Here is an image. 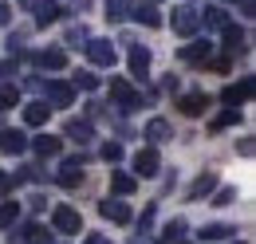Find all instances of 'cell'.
<instances>
[{
	"instance_id": "cell-1",
	"label": "cell",
	"mask_w": 256,
	"mask_h": 244,
	"mask_svg": "<svg viewBox=\"0 0 256 244\" xmlns=\"http://www.w3.org/2000/svg\"><path fill=\"white\" fill-rule=\"evenodd\" d=\"M87 56H91V63H98V67H110V63H114V48H110L106 40H91V44H87Z\"/></svg>"
},
{
	"instance_id": "cell-2",
	"label": "cell",
	"mask_w": 256,
	"mask_h": 244,
	"mask_svg": "<svg viewBox=\"0 0 256 244\" xmlns=\"http://www.w3.org/2000/svg\"><path fill=\"white\" fill-rule=\"evenodd\" d=\"M134 170H138V178H154V174H158V154L154 150H138Z\"/></svg>"
},
{
	"instance_id": "cell-3",
	"label": "cell",
	"mask_w": 256,
	"mask_h": 244,
	"mask_svg": "<svg viewBox=\"0 0 256 244\" xmlns=\"http://www.w3.org/2000/svg\"><path fill=\"white\" fill-rule=\"evenodd\" d=\"M52 220H56V228H60V232H79V224H83L75 209H56V216H52Z\"/></svg>"
},
{
	"instance_id": "cell-4",
	"label": "cell",
	"mask_w": 256,
	"mask_h": 244,
	"mask_svg": "<svg viewBox=\"0 0 256 244\" xmlns=\"http://www.w3.org/2000/svg\"><path fill=\"white\" fill-rule=\"evenodd\" d=\"M248 94H252V79H244V83H236V87H224L221 98L228 102V106H240V102H244Z\"/></svg>"
},
{
	"instance_id": "cell-5",
	"label": "cell",
	"mask_w": 256,
	"mask_h": 244,
	"mask_svg": "<svg viewBox=\"0 0 256 244\" xmlns=\"http://www.w3.org/2000/svg\"><path fill=\"white\" fill-rule=\"evenodd\" d=\"M98 213L106 216V220H118V224H126V220H130V209L122 205V201H102Z\"/></svg>"
},
{
	"instance_id": "cell-6",
	"label": "cell",
	"mask_w": 256,
	"mask_h": 244,
	"mask_svg": "<svg viewBox=\"0 0 256 244\" xmlns=\"http://www.w3.org/2000/svg\"><path fill=\"white\" fill-rule=\"evenodd\" d=\"M24 146H28V138H24L20 130H4V134H0V150L4 154H20Z\"/></svg>"
},
{
	"instance_id": "cell-7",
	"label": "cell",
	"mask_w": 256,
	"mask_h": 244,
	"mask_svg": "<svg viewBox=\"0 0 256 244\" xmlns=\"http://www.w3.org/2000/svg\"><path fill=\"white\" fill-rule=\"evenodd\" d=\"M174 28L182 32V36L197 32V12H193V8H178V16H174Z\"/></svg>"
},
{
	"instance_id": "cell-8",
	"label": "cell",
	"mask_w": 256,
	"mask_h": 244,
	"mask_svg": "<svg viewBox=\"0 0 256 244\" xmlns=\"http://www.w3.org/2000/svg\"><path fill=\"white\" fill-rule=\"evenodd\" d=\"M110 94H114V98H118V102H122V106H134V102H138V94L130 91V83H122V79H110Z\"/></svg>"
},
{
	"instance_id": "cell-9",
	"label": "cell",
	"mask_w": 256,
	"mask_h": 244,
	"mask_svg": "<svg viewBox=\"0 0 256 244\" xmlns=\"http://www.w3.org/2000/svg\"><path fill=\"white\" fill-rule=\"evenodd\" d=\"M178 106H182V114H190V118H197V114H201V110L209 106V98H205V94H186V98H182Z\"/></svg>"
},
{
	"instance_id": "cell-10",
	"label": "cell",
	"mask_w": 256,
	"mask_h": 244,
	"mask_svg": "<svg viewBox=\"0 0 256 244\" xmlns=\"http://www.w3.org/2000/svg\"><path fill=\"white\" fill-rule=\"evenodd\" d=\"M146 67H150V52L134 44V48H130V71H134V75H146Z\"/></svg>"
},
{
	"instance_id": "cell-11",
	"label": "cell",
	"mask_w": 256,
	"mask_h": 244,
	"mask_svg": "<svg viewBox=\"0 0 256 244\" xmlns=\"http://www.w3.org/2000/svg\"><path fill=\"white\" fill-rule=\"evenodd\" d=\"M24 122H28V126H44V122H48V106H44V102H28V106H24Z\"/></svg>"
},
{
	"instance_id": "cell-12",
	"label": "cell",
	"mask_w": 256,
	"mask_h": 244,
	"mask_svg": "<svg viewBox=\"0 0 256 244\" xmlns=\"http://www.w3.org/2000/svg\"><path fill=\"white\" fill-rule=\"evenodd\" d=\"M79 178H83V162H79V158L64 162V174H60V182H64V185H75Z\"/></svg>"
},
{
	"instance_id": "cell-13",
	"label": "cell",
	"mask_w": 256,
	"mask_h": 244,
	"mask_svg": "<svg viewBox=\"0 0 256 244\" xmlns=\"http://www.w3.org/2000/svg\"><path fill=\"white\" fill-rule=\"evenodd\" d=\"M134 16H138L146 28H158V24H162V16H158V8H154V4H142V8H134Z\"/></svg>"
},
{
	"instance_id": "cell-14",
	"label": "cell",
	"mask_w": 256,
	"mask_h": 244,
	"mask_svg": "<svg viewBox=\"0 0 256 244\" xmlns=\"http://www.w3.org/2000/svg\"><path fill=\"white\" fill-rule=\"evenodd\" d=\"M52 20H60V4H56V0H44V4H40L36 24H52Z\"/></svg>"
},
{
	"instance_id": "cell-15",
	"label": "cell",
	"mask_w": 256,
	"mask_h": 244,
	"mask_svg": "<svg viewBox=\"0 0 256 244\" xmlns=\"http://www.w3.org/2000/svg\"><path fill=\"white\" fill-rule=\"evenodd\" d=\"M36 60H40V67H52V71H60V67L67 63V56H64V52H40Z\"/></svg>"
},
{
	"instance_id": "cell-16",
	"label": "cell",
	"mask_w": 256,
	"mask_h": 244,
	"mask_svg": "<svg viewBox=\"0 0 256 244\" xmlns=\"http://www.w3.org/2000/svg\"><path fill=\"white\" fill-rule=\"evenodd\" d=\"M213 185H217V178H213V174H205V178H197V182H193V189H190V201H197V197H205V193H209Z\"/></svg>"
},
{
	"instance_id": "cell-17",
	"label": "cell",
	"mask_w": 256,
	"mask_h": 244,
	"mask_svg": "<svg viewBox=\"0 0 256 244\" xmlns=\"http://www.w3.org/2000/svg\"><path fill=\"white\" fill-rule=\"evenodd\" d=\"M48 98L60 102V106H67V102H71V87H64V83H48Z\"/></svg>"
},
{
	"instance_id": "cell-18",
	"label": "cell",
	"mask_w": 256,
	"mask_h": 244,
	"mask_svg": "<svg viewBox=\"0 0 256 244\" xmlns=\"http://www.w3.org/2000/svg\"><path fill=\"white\" fill-rule=\"evenodd\" d=\"M130 8H134V0H106V16L110 20H122Z\"/></svg>"
},
{
	"instance_id": "cell-19",
	"label": "cell",
	"mask_w": 256,
	"mask_h": 244,
	"mask_svg": "<svg viewBox=\"0 0 256 244\" xmlns=\"http://www.w3.org/2000/svg\"><path fill=\"white\" fill-rule=\"evenodd\" d=\"M224 48H228V52H240V48H244V32L224 24Z\"/></svg>"
},
{
	"instance_id": "cell-20",
	"label": "cell",
	"mask_w": 256,
	"mask_h": 244,
	"mask_svg": "<svg viewBox=\"0 0 256 244\" xmlns=\"http://www.w3.org/2000/svg\"><path fill=\"white\" fill-rule=\"evenodd\" d=\"M67 138L87 142V138H91V122H67Z\"/></svg>"
},
{
	"instance_id": "cell-21",
	"label": "cell",
	"mask_w": 256,
	"mask_h": 244,
	"mask_svg": "<svg viewBox=\"0 0 256 244\" xmlns=\"http://www.w3.org/2000/svg\"><path fill=\"white\" fill-rule=\"evenodd\" d=\"M24 240L28 244H52V236L44 232V224H28V228H24Z\"/></svg>"
},
{
	"instance_id": "cell-22",
	"label": "cell",
	"mask_w": 256,
	"mask_h": 244,
	"mask_svg": "<svg viewBox=\"0 0 256 244\" xmlns=\"http://www.w3.org/2000/svg\"><path fill=\"white\" fill-rule=\"evenodd\" d=\"M16 216H20V205H16V201H8V205L0 209V228H12V224H16Z\"/></svg>"
},
{
	"instance_id": "cell-23",
	"label": "cell",
	"mask_w": 256,
	"mask_h": 244,
	"mask_svg": "<svg viewBox=\"0 0 256 244\" xmlns=\"http://www.w3.org/2000/svg\"><path fill=\"white\" fill-rule=\"evenodd\" d=\"M36 154H44V158H52V154H60V138H36Z\"/></svg>"
},
{
	"instance_id": "cell-24",
	"label": "cell",
	"mask_w": 256,
	"mask_h": 244,
	"mask_svg": "<svg viewBox=\"0 0 256 244\" xmlns=\"http://www.w3.org/2000/svg\"><path fill=\"white\" fill-rule=\"evenodd\" d=\"M182 56H186L190 63H197V60H209V44H193V48H186Z\"/></svg>"
},
{
	"instance_id": "cell-25",
	"label": "cell",
	"mask_w": 256,
	"mask_h": 244,
	"mask_svg": "<svg viewBox=\"0 0 256 244\" xmlns=\"http://www.w3.org/2000/svg\"><path fill=\"white\" fill-rule=\"evenodd\" d=\"M146 134H150L154 142H166V134H170V126H166V122H162V118H154V122H150V126H146Z\"/></svg>"
},
{
	"instance_id": "cell-26",
	"label": "cell",
	"mask_w": 256,
	"mask_h": 244,
	"mask_svg": "<svg viewBox=\"0 0 256 244\" xmlns=\"http://www.w3.org/2000/svg\"><path fill=\"white\" fill-rule=\"evenodd\" d=\"M110 185H114L118 193H134V178H130V174H114V178H110Z\"/></svg>"
},
{
	"instance_id": "cell-27",
	"label": "cell",
	"mask_w": 256,
	"mask_h": 244,
	"mask_svg": "<svg viewBox=\"0 0 256 244\" xmlns=\"http://www.w3.org/2000/svg\"><path fill=\"white\" fill-rule=\"evenodd\" d=\"M228 232H232L228 224H209V228H201V236H205V240H221V236H228Z\"/></svg>"
},
{
	"instance_id": "cell-28",
	"label": "cell",
	"mask_w": 256,
	"mask_h": 244,
	"mask_svg": "<svg viewBox=\"0 0 256 244\" xmlns=\"http://www.w3.org/2000/svg\"><path fill=\"white\" fill-rule=\"evenodd\" d=\"M16 98H20L16 87H0V110H12V106H16Z\"/></svg>"
},
{
	"instance_id": "cell-29",
	"label": "cell",
	"mask_w": 256,
	"mask_h": 244,
	"mask_svg": "<svg viewBox=\"0 0 256 244\" xmlns=\"http://www.w3.org/2000/svg\"><path fill=\"white\" fill-rule=\"evenodd\" d=\"M209 24H213V28H224V24H228L224 8H209Z\"/></svg>"
},
{
	"instance_id": "cell-30",
	"label": "cell",
	"mask_w": 256,
	"mask_h": 244,
	"mask_svg": "<svg viewBox=\"0 0 256 244\" xmlns=\"http://www.w3.org/2000/svg\"><path fill=\"white\" fill-rule=\"evenodd\" d=\"M102 158H106V162H118V158H122V146H118V142H106V146H102Z\"/></svg>"
},
{
	"instance_id": "cell-31",
	"label": "cell",
	"mask_w": 256,
	"mask_h": 244,
	"mask_svg": "<svg viewBox=\"0 0 256 244\" xmlns=\"http://www.w3.org/2000/svg\"><path fill=\"white\" fill-rule=\"evenodd\" d=\"M228 122H236V106H228V110H224L221 118L213 122V130H221V126H228Z\"/></svg>"
},
{
	"instance_id": "cell-32",
	"label": "cell",
	"mask_w": 256,
	"mask_h": 244,
	"mask_svg": "<svg viewBox=\"0 0 256 244\" xmlns=\"http://www.w3.org/2000/svg\"><path fill=\"white\" fill-rule=\"evenodd\" d=\"M75 87H83V91H91V87H98L95 75H75Z\"/></svg>"
},
{
	"instance_id": "cell-33",
	"label": "cell",
	"mask_w": 256,
	"mask_h": 244,
	"mask_svg": "<svg viewBox=\"0 0 256 244\" xmlns=\"http://www.w3.org/2000/svg\"><path fill=\"white\" fill-rule=\"evenodd\" d=\"M8 185H12V182H8V174L0 170V193H8Z\"/></svg>"
},
{
	"instance_id": "cell-34",
	"label": "cell",
	"mask_w": 256,
	"mask_h": 244,
	"mask_svg": "<svg viewBox=\"0 0 256 244\" xmlns=\"http://www.w3.org/2000/svg\"><path fill=\"white\" fill-rule=\"evenodd\" d=\"M0 24H8V4H0Z\"/></svg>"
},
{
	"instance_id": "cell-35",
	"label": "cell",
	"mask_w": 256,
	"mask_h": 244,
	"mask_svg": "<svg viewBox=\"0 0 256 244\" xmlns=\"http://www.w3.org/2000/svg\"><path fill=\"white\" fill-rule=\"evenodd\" d=\"M87 244H110V240H102V236H91V240H87Z\"/></svg>"
},
{
	"instance_id": "cell-36",
	"label": "cell",
	"mask_w": 256,
	"mask_h": 244,
	"mask_svg": "<svg viewBox=\"0 0 256 244\" xmlns=\"http://www.w3.org/2000/svg\"><path fill=\"white\" fill-rule=\"evenodd\" d=\"M166 244H186V240H174V236H170V240H166Z\"/></svg>"
}]
</instances>
